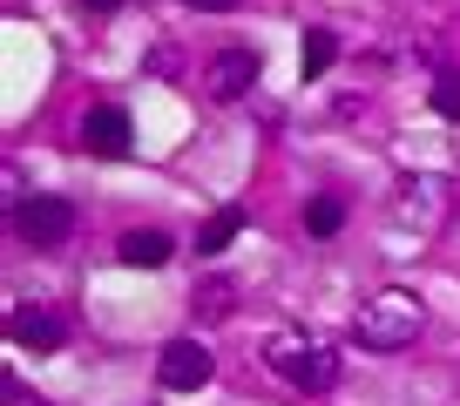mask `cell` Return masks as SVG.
Returning <instances> with one entry per match:
<instances>
[{
    "label": "cell",
    "mask_w": 460,
    "mask_h": 406,
    "mask_svg": "<svg viewBox=\"0 0 460 406\" xmlns=\"http://www.w3.org/2000/svg\"><path fill=\"white\" fill-rule=\"evenodd\" d=\"M339 61V34L332 28H305V48H298V75L305 82H318V75Z\"/></svg>",
    "instance_id": "obj_10"
},
{
    "label": "cell",
    "mask_w": 460,
    "mask_h": 406,
    "mask_svg": "<svg viewBox=\"0 0 460 406\" xmlns=\"http://www.w3.org/2000/svg\"><path fill=\"white\" fill-rule=\"evenodd\" d=\"M312 346H318V339H305V332H278L271 346H264V359H271V373H285L291 386H298V373H305V359H312Z\"/></svg>",
    "instance_id": "obj_9"
},
{
    "label": "cell",
    "mask_w": 460,
    "mask_h": 406,
    "mask_svg": "<svg viewBox=\"0 0 460 406\" xmlns=\"http://www.w3.org/2000/svg\"><path fill=\"white\" fill-rule=\"evenodd\" d=\"M339 224H345L339 197H312V203H305V231H312V237H339Z\"/></svg>",
    "instance_id": "obj_13"
},
{
    "label": "cell",
    "mask_w": 460,
    "mask_h": 406,
    "mask_svg": "<svg viewBox=\"0 0 460 406\" xmlns=\"http://www.w3.org/2000/svg\"><path fill=\"white\" fill-rule=\"evenodd\" d=\"M332 386H339V352L312 346V359H305V373H298V393H332Z\"/></svg>",
    "instance_id": "obj_12"
},
{
    "label": "cell",
    "mask_w": 460,
    "mask_h": 406,
    "mask_svg": "<svg viewBox=\"0 0 460 406\" xmlns=\"http://www.w3.org/2000/svg\"><path fill=\"white\" fill-rule=\"evenodd\" d=\"M115 258L129 264V271H156V264L176 258V237H163V231H122V237H115Z\"/></svg>",
    "instance_id": "obj_8"
},
{
    "label": "cell",
    "mask_w": 460,
    "mask_h": 406,
    "mask_svg": "<svg viewBox=\"0 0 460 406\" xmlns=\"http://www.w3.org/2000/svg\"><path fill=\"white\" fill-rule=\"evenodd\" d=\"M183 7H197V14H230L237 0H183Z\"/></svg>",
    "instance_id": "obj_16"
},
{
    "label": "cell",
    "mask_w": 460,
    "mask_h": 406,
    "mask_svg": "<svg viewBox=\"0 0 460 406\" xmlns=\"http://www.w3.org/2000/svg\"><path fill=\"white\" fill-rule=\"evenodd\" d=\"M251 82H258V55H251V48H224V55H210V68H203L210 102H244Z\"/></svg>",
    "instance_id": "obj_4"
},
{
    "label": "cell",
    "mask_w": 460,
    "mask_h": 406,
    "mask_svg": "<svg viewBox=\"0 0 460 406\" xmlns=\"http://www.w3.org/2000/svg\"><path fill=\"white\" fill-rule=\"evenodd\" d=\"M433 109H440L447 122H460V68H440V75H433Z\"/></svg>",
    "instance_id": "obj_14"
},
{
    "label": "cell",
    "mask_w": 460,
    "mask_h": 406,
    "mask_svg": "<svg viewBox=\"0 0 460 406\" xmlns=\"http://www.w3.org/2000/svg\"><path fill=\"white\" fill-rule=\"evenodd\" d=\"M393 210H400V224H413V231H433L447 210V183L440 176H406L400 197H393Z\"/></svg>",
    "instance_id": "obj_5"
},
{
    "label": "cell",
    "mask_w": 460,
    "mask_h": 406,
    "mask_svg": "<svg viewBox=\"0 0 460 406\" xmlns=\"http://www.w3.org/2000/svg\"><path fill=\"white\" fill-rule=\"evenodd\" d=\"M210 373H217V359H210V346H203V339H170V346H163V359H156V379H163L170 393L210 386Z\"/></svg>",
    "instance_id": "obj_3"
},
{
    "label": "cell",
    "mask_w": 460,
    "mask_h": 406,
    "mask_svg": "<svg viewBox=\"0 0 460 406\" xmlns=\"http://www.w3.org/2000/svg\"><path fill=\"white\" fill-rule=\"evenodd\" d=\"M190 304H197L203 319H230V285H224V278H217V285H203V291H197V298H190Z\"/></svg>",
    "instance_id": "obj_15"
},
{
    "label": "cell",
    "mask_w": 460,
    "mask_h": 406,
    "mask_svg": "<svg viewBox=\"0 0 460 406\" xmlns=\"http://www.w3.org/2000/svg\"><path fill=\"white\" fill-rule=\"evenodd\" d=\"M88 14H115V7H122V0H82Z\"/></svg>",
    "instance_id": "obj_17"
},
{
    "label": "cell",
    "mask_w": 460,
    "mask_h": 406,
    "mask_svg": "<svg viewBox=\"0 0 460 406\" xmlns=\"http://www.w3.org/2000/svg\"><path fill=\"white\" fill-rule=\"evenodd\" d=\"M14 237L28 251H61L75 237V203L68 197H21L14 203Z\"/></svg>",
    "instance_id": "obj_2"
},
{
    "label": "cell",
    "mask_w": 460,
    "mask_h": 406,
    "mask_svg": "<svg viewBox=\"0 0 460 406\" xmlns=\"http://www.w3.org/2000/svg\"><path fill=\"white\" fill-rule=\"evenodd\" d=\"M237 231H244V210H237V203H224V210L197 231V251H203V258H217V251H230V237H237Z\"/></svg>",
    "instance_id": "obj_11"
},
{
    "label": "cell",
    "mask_w": 460,
    "mask_h": 406,
    "mask_svg": "<svg viewBox=\"0 0 460 406\" xmlns=\"http://www.w3.org/2000/svg\"><path fill=\"white\" fill-rule=\"evenodd\" d=\"M420 325H427V304H420L406 285H386V291H373V298L359 304L352 339H359L366 352H400V346H413Z\"/></svg>",
    "instance_id": "obj_1"
},
{
    "label": "cell",
    "mask_w": 460,
    "mask_h": 406,
    "mask_svg": "<svg viewBox=\"0 0 460 406\" xmlns=\"http://www.w3.org/2000/svg\"><path fill=\"white\" fill-rule=\"evenodd\" d=\"M82 149L88 156H129V116H122V109H88L82 116Z\"/></svg>",
    "instance_id": "obj_7"
},
{
    "label": "cell",
    "mask_w": 460,
    "mask_h": 406,
    "mask_svg": "<svg viewBox=\"0 0 460 406\" xmlns=\"http://www.w3.org/2000/svg\"><path fill=\"white\" fill-rule=\"evenodd\" d=\"M7 339H14L21 352H61V319L41 312V304H14V312H7Z\"/></svg>",
    "instance_id": "obj_6"
}]
</instances>
